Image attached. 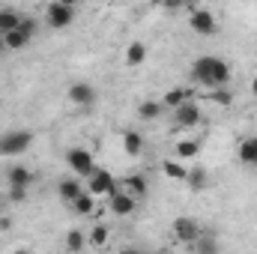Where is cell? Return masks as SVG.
<instances>
[{
  "instance_id": "cell-1",
  "label": "cell",
  "mask_w": 257,
  "mask_h": 254,
  "mask_svg": "<svg viewBox=\"0 0 257 254\" xmlns=\"http://www.w3.org/2000/svg\"><path fill=\"white\" fill-rule=\"evenodd\" d=\"M192 78L200 84V87H206V90H218V87H227V81H230V66L224 63L221 57H197L192 63Z\"/></svg>"
},
{
  "instance_id": "cell-2",
  "label": "cell",
  "mask_w": 257,
  "mask_h": 254,
  "mask_svg": "<svg viewBox=\"0 0 257 254\" xmlns=\"http://www.w3.org/2000/svg\"><path fill=\"white\" fill-rule=\"evenodd\" d=\"M33 144V132L30 129H12L0 135V156H21L27 153Z\"/></svg>"
},
{
  "instance_id": "cell-3",
  "label": "cell",
  "mask_w": 257,
  "mask_h": 254,
  "mask_svg": "<svg viewBox=\"0 0 257 254\" xmlns=\"http://www.w3.org/2000/svg\"><path fill=\"white\" fill-rule=\"evenodd\" d=\"M45 21L48 27L54 30H63L75 21V3H66V0H57V3H48L45 6Z\"/></svg>"
},
{
  "instance_id": "cell-4",
  "label": "cell",
  "mask_w": 257,
  "mask_h": 254,
  "mask_svg": "<svg viewBox=\"0 0 257 254\" xmlns=\"http://www.w3.org/2000/svg\"><path fill=\"white\" fill-rule=\"evenodd\" d=\"M66 165L72 168V174L87 177V180H90V177L96 174V168H99V165L93 162V156H90L87 150H81V147H72V150L66 153Z\"/></svg>"
},
{
  "instance_id": "cell-5",
  "label": "cell",
  "mask_w": 257,
  "mask_h": 254,
  "mask_svg": "<svg viewBox=\"0 0 257 254\" xmlns=\"http://www.w3.org/2000/svg\"><path fill=\"white\" fill-rule=\"evenodd\" d=\"M87 191L93 194V197H99V194H105V197H114L120 186H117V180L105 171V168H96V174L87 180Z\"/></svg>"
},
{
  "instance_id": "cell-6",
  "label": "cell",
  "mask_w": 257,
  "mask_h": 254,
  "mask_svg": "<svg viewBox=\"0 0 257 254\" xmlns=\"http://www.w3.org/2000/svg\"><path fill=\"white\" fill-rule=\"evenodd\" d=\"M189 27H192L194 33H200V36H215L218 33L215 15L209 9H200V6H194L192 12H189Z\"/></svg>"
},
{
  "instance_id": "cell-7",
  "label": "cell",
  "mask_w": 257,
  "mask_h": 254,
  "mask_svg": "<svg viewBox=\"0 0 257 254\" xmlns=\"http://www.w3.org/2000/svg\"><path fill=\"white\" fill-rule=\"evenodd\" d=\"M66 96H69L72 105H78V108H90V105L96 102V87L87 84V81H75V84H69Z\"/></svg>"
},
{
  "instance_id": "cell-8",
  "label": "cell",
  "mask_w": 257,
  "mask_h": 254,
  "mask_svg": "<svg viewBox=\"0 0 257 254\" xmlns=\"http://www.w3.org/2000/svg\"><path fill=\"white\" fill-rule=\"evenodd\" d=\"M174 236L180 239V242H186V245H194L197 239H200V224L189 218V215H180L177 221H174Z\"/></svg>"
},
{
  "instance_id": "cell-9",
  "label": "cell",
  "mask_w": 257,
  "mask_h": 254,
  "mask_svg": "<svg viewBox=\"0 0 257 254\" xmlns=\"http://www.w3.org/2000/svg\"><path fill=\"white\" fill-rule=\"evenodd\" d=\"M203 120V114H200V105L197 102H186V105H180L177 111H174V123L180 129H192L197 126Z\"/></svg>"
},
{
  "instance_id": "cell-10",
  "label": "cell",
  "mask_w": 257,
  "mask_h": 254,
  "mask_svg": "<svg viewBox=\"0 0 257 254\" xmlns=\"http://www.w3.org/2000/svg\"><path fill=\"white\" fill-rule=\"evenodd\" d=\"M33 168H27V165H12V168H6V183H9V189H30V183H33Z\"/></svg>"
},
{
  "instance_id": "cell-11",
  "label": "cell",
  "mask_w": 257,
  "mask_h": 254,
  "mask_svg": "<svg viewBox=\"0 0 257 254\" xmlns=\"http://www.w3.org/2000/svg\"><path fill=\"white\" fill-rule=\"evenodd\" d=\"M135 206H138V200L128 194V191H117L114 197H108V209L114 212V215H132L135 212Z\"/></svg>"
},
{
  "instance_id": "cell-12",
  "label": "cell",
  "mask_w": 257,
  "mask_h": 254,
  "mask_svg": "<svg viewBox=\"0 0 257 254\" xmlns=\"http://www.w3.org/2000/svg\"><path fill=\"white\" fill-rule=\"evenodd\" d=\"M24 21V18H21ZM33 39V33L30 30H24V27H18V30H12V33H6L3 36V42H6V51H21V48H27V42Z\"/></svg>"
},
{
  "instance_id": "cell-13",
  "label": "cell",
  "mask_w": 257,
  "mask_h": 254,
  "mask_svg": "<svg viewBox=\"0 0 257 254\" xmlns=\"http://www.w3.org/2000/svg\"><path fill=\"white\" fill-rule=\"evenodd\" d=\"M186 102H192V90H186V87H171L165 96H162V105L165 108H180V105H186Z\"/></svg>"
},
{
  "instance_id": "cell-14",
  "label": "cell",
  "mask_w": 257,
  "mask_h": 254,
  "mask_svg": "<svg viewBox=\"0 0 257 254\" xmlns=\"http://www.w3.org/2000/svg\"><path fill=\"white\" fill-rule=\"evenodd\" d=\"M239 162H242V165H251V168H257V135H251V138H242V141H239Z\"/></svg>"
},
{
  "instance_id": "cell-15",
  "label": "cell",
  "mask_w": 257,
  "mask_h": 254,
  "mask_svg": "<svg viewBox=\"0 0 257 254\" xmlns=\"http://www.w3.org/2000/svg\"><path fill=\"white\" fill-rule=\"evenodd\" d=\"M21 18H24V15H18L15 9L3 6V9H0V36H6V33H12V30H18V27H21Z\"/></svg>"
},
{
  "instance_id": "cell-16",
  "label": "cell",
  "mask_w": 257,
  "mask_h": 254,
  "mask_svg": "<svg viewBox=\"0 0 257 254\" xmlns=\"http://www.w3.org/2000/svg\"><path fill=\"white\" fill-rule=\"evenodd\" d=\"M108 239H111V230H108V224H102V221H96V224H93V230L87 233V242H90L93 248H105V245H108Z\"/></svg>"
},
{
  "instance_id": "cell-17",
  "label": "cell",
  "mask_w": 257,
  "mask_h": 254,
  "mask_svg": "<svg viewBox=\"0 0 257 254\" xmlns=\"http://www.w3.org/2000/svg\"><path fill=\"white\" fill-rule=\"evenodd\" d=\"M57 194L63 197L66 203H75V200L84 194V189H81L78 180H63V183H57Z\"/></svg>"
},
{
  "instance_id": "cell-18",
  "label": "cell",
  "mask_w": 257,
  "mask_h": 254,
  "mask_svg": "<svg viewBox=\"0 0 257 254\" xmlns=\"http://www.w3.org/2000/svg\"><path fill=\"white\" fill-rule=\"evenodd\" d=\"M123 150H126L128 156H141V150H144V135L135 132V129L123 132Z\"/></svg>"
},
{
  "instance_id": "cell-19",
  "label": "cell",
  "mask_w": 257,
  "mask_h": 254,
  "mask_svg": "<svg viewBox=\"0 0 257 254\" xmlns=\"http://www.w3.org/2000/svg\"><path fill=\"white\" fill-rule=\"evenodd\" d=\"M123 191H128L135 200H138V197H144V194H147V177H141V174H132V177H126Z\"/></svg>"
},
{
  "instance_id": "cell-20",
  "label": "cell",
  "mask_w": 257,
  "mask_h": 254,
  "mask_svg": "<svg viewBox=\"0 0 257 254\" xmlns=\"http://www.w3.org/2000/svg\"><path fill=\"white\" fill-rule=\"evenodd\" d=\"M72 209H75L78 215H93V218H96V197L84 189V194H81V197L72 203Z\"/></svg>"
},
{
  "instance_id": "cell-21",
  "label": "cell",
  "mask_w": 257,
  "mask_h": 254,
  "mask_svg": "<svg viewBox=\"0 0 257 254\" xmlns=\"http://www.w3.org/2000/svg\"><path fill=\"white\" fill-rule=\"evenodd\" d=\"M162 111H165V105H162V102H153V99H147V102L138 105V117H141V120H159Z\"/></svg>"
},
{
  "instance_id": "cell-22",
  "label": "cell",
  "mask_w": 257,
  "mask_h": 254,
  "mask_svg": "<svg viewBox=\"0 0 257 254\" xmlns=\"http://www.w3.org/2000/svg\"><path fill=\"white\" fill-rule=\"evenodd\" d=\"M144 60H147V45L144 42H132L126 48V66L135 69V66H141Z\"/></svg>"
},
{
  "instance_id": "cell-23",
  "label": "cell",
  "mask_w": 257,
  "mask_h": 254,
  "mask_svg": "<svg viewBox=\"0 0 257 254\" xmlns=\"http://www.w3.org/2000/svg\"><path fill=\"white\" fill-rule=\"evenodd\" d=\"M162 171H165V177H171V180H183V183H186V177H189V168H183L177 159H165V162H162Z\"/></svg>"
},
{
  "instance_id": "cell-24",
  "label": "cell",
  "mask_w": 257,
  "mask_h": 254,
  "mask_svg": "<svg viewBox=\"0 0 257 254\" xmlns=\"http://www.w3.org/2000/svg\"><path fill=\"white\" fill-rule=\"evenodd\" d=\"M84 245H87V236H84L81 230H69V233H66V251L69 254H81Z\"/></svg>"
},
{
  "instance_id": "cell-25",
  "label": "cell",
  "mask_w": 257,
  "mask_h": 254,
  "mask_svg": "<svg viewBox=\"0 0 257 254\" xmlns=\"http://www.w3.org/2000/svg\"><path fill=\"white\" fill-rule=\"evenodd\" d=\"M197 153H200V141H192V138H189V141H180V144H177V162H180V159H183V162H186V159H194Z\"/></svg>"
},
{
  "instance_id": "cell-26",
  "label": "cell",
  "mask_w": 257,
  "mask_h": 254,
  "mask_svg": "<svg viewBox=\"0 0 257 254\" xmlns=\"http://www.w3.org/2000/svg\"><path fill=\"white\" fill-rule=\"evenodd\" d=\"M186 183H189V189L192 191H200L203 186H206V171H203V168H189Z\"/></svg>"
},
{
  "instance_id": "cell-27",
  "label": "cell",
  "mask_w": 257,
  "mask_h": 254,
  "mask_svg": "<svg viewBox=\"0 0 257 254\" xmlns=\"http://www.w3.org/2000/svg\"><path fill=\"white\" fill-rule=\"evenodd\" d=\"M206 99H209L212 105H224V108H227V105L233 102V93H230L227 87H218V90H209V93H206Z\"/></svg>"
},
{
  "instance_id": "cell-28",
  "label": "cell",
  "mask_w": 257,
  "mask_h": 254,
  "mask_svg": "<svg viewBox=\"0 0 257 254\" xmlns=\"http://www.w3.org/2000/svg\"><path fill=\"white\" fill-rule=\"evenodd\" d=\"M194 254H218V242L206 233H200V239L194 242Z\"/></svg>"
},
{
  "instance_id": "cell-29",
  "label": "cell",
  "mask_w": 257,
  "mask_h": 254,
  "mask_svg": "<svg viewBox=\"0 0 257 254\" xmlns=\"http://www.w3.org/2000/svg\"><path fill=\"white\" fill-rule=\"evenodd\" d=\"M27 197V189H9V200H15V203H21Z\"/></svg>"
},
{
  "instance_id": "cell-30",
  "label": "cell",
  "mask_w": 257,
  "mask_h": 254,
  "mask_svg": "<svg viewBox=\"0 0 257 254\" xmlns=\"http://www.w3.org/2000/svg\"><path fill=\"white\" fill-rule=\"evenodd\" d=\"M117 254H144V251H141V248H120Z\"/></svg>"
},
{
  "instance_id": "cell-31",
  "label": "cell",
  "mask_w": 257,
  "mask_h": 254,
  "mask_svg": "<svg viewBox=\"0 0 257 254\" xmlns=\"http://www.w3.org/2000/svg\"><path fill=\"white\" fill-rule=\"evenodd\" d=\"M12 254H33L30 248H18V251H12Z\"/></svg>"
},
{
  "instance_id": "cell-32",
  "label": "cell",
  "mask_w": 257,
  "mask_h": 254,
  "mask_svg": "<svg viewBox=\"0 0 257 254\" xmlns=\"http://www.w3.org/2000/svg\"><path fill=\"white\" fill-rule=\"evenodd\" d=\"M251 93H254V96H257V78H254V81H251Z\"/></svg>"
},
{
  "instance_id": "cell-33",
  "label": "cell",
  "mask_w": 257,
  "mask_h": 254,
  "mask_svg": "<svg viewBox=\"0 0 257 254\" xmlns=\"http://www.w3.org/2000/svg\"><path fill=\"white\" fill-rule=\"evenodd\" d=\"M3 51H6V42H3V36H0V54H3Z\"/></svg>"
}]
</instances>
